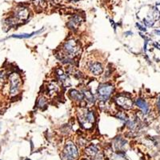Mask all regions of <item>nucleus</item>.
Instances as JSON below:
<instances>
[{
	"mask_svg": "<svg viewBox=\"0 0 160 160\" xmlns=\"http://www.w3.org/2000/svg\"><path fill=\"white\" fill-rule=\"evenodd\" d=\"M83 95L84 97H86V100L88 101V103L93 104L95 102V98H94L92 93H91V91H88V90H85V91H83Z\"/></svg>",
	"mask_w": 160,
	"mask_h": 160,
	"instance_id": "4468645a",
	"label": "nucleus"
},
{
	"mask_svg": "<svg viewBox=\"0 0 160 160\" xmlns=\"http://www.w3.org/2000/svg\"><path fill=\"white\" fill-rule=\"evenodd\" d=\"M136 105L138 106L140 109L142 110L143 114H148V113L149 112V106L148 105V103H147L144 100L141 99V98L137 99Z\"/></svg>",
	"mask_w": 160,
	"mask_h": 160,
	"instance_id": "ddd939ff",
	"label": "nucleus"
},
{
	"mask_svg": "<svg viewBox=\"0 0 160 160\" xmlns=\"http://www.w3.org/2000/svg\"><path fill=\"white\" fill-rule=\"evenodd\" d=\"M88 69H89L90 73L92 74L93 75H95V76L102 75V72H103V68H102V64L98 62H91L89 65Z\"/></svg>",
	"mask_w": 160,
	"mask_h": 160,
	"instance_id": "1a4fd4ad",
	"label": "nucleus"
},
{
	"mask_svg": "<svg viewBox=\"0 0 160 160\" xmlns=\"http://www.w3.org/2000/svg\"><path fill=\"white\" fill-rule=\"evenodd\" d=\"M115 102L125 110H131L133 107L132 100L129 98H127L125 96H118L115 98Z\"/></svg>",
	"mask_w": 160,
	"mask_h": 160,
	"instance_id": "0eeeda50",
	"label": "nucleus"
},
{
	"mask_svg": "<svg viewBox=\"0 0 160 160\" xmlns=\"http://www.w3.org/2000/svg\"><path fill=\"white\" fill-rule=\"evenodd\" d=\"M78 118L80 124L86 129H90L92 128L95 122V115L92 111L88 109L80 110L78 113Z\"/></svg>",
	"mask_w": 160,
	"mask_h": 160,
	"instance_id": "f257e3e1",
	"label": "nucleus"
},
{
	"mask_svg": "<svg viewBox=\"0 0 160 160\" xmlns=\"http://www.w3.org/2000/svg\"><path fill=\"white\" fill-rule=\"evenodd\" d=\"M81 22H82V18L79 15H75L70 19L69 22L68 24V28L72 30L78 29V28L81 24Z\"/></svg>",
	"mask_w": 160,
	"mask_h": 160,
	"instance_id": "9d476101",
	"label": "nucleus"
},
{
	"mask_svg": "<svg viewBox=\"0 0 160 160\" xmlns=\"http://www.w3.org/2000/svg\"><path fill=\"white\" fill-rule=\"evenodd\" d=\"M45 104H46V100L44 99L43 98H39V100H38V107H40V108H42V107L45 106Z\"/></svg>",
	"mask_w": 160,
	"mask_h": 160,
	"instance_id": "412c9836",
	"label": "nucleus"
},
{
	"mask_svg": "<svg viewBox=\"0 0 160 160\" xmlns=\"http://www.w3.org/2000/svg\"><path fill=\"white\" fill-rule=\"evenodd\" d=\"M63 51H65L66 55L68 58H73L76 56L81 51L80 47L78 42L74 39L68 40L64 43Z\"/></svg>",
	"mask_w": 160,
	"mask_h": 160,
	"instance_id": "f03ea898",
	"label": "nucleus"
},
{
	"mask_svg": "<svg viewBox=\"0 0 160 160\" xmlns=\"http://www.w3.org/2000/svg\"><path fill=\"white\" fill-rule=\"evenodd\" d=\"M15 17L17 20L24 21V20L28 19V18L29 17V11L27 8L19 7L15 10Z\"/></svg>",
	"mask_w": 160,
	"mask_h": 160,
	"instance_id": "6e6552de",
	"label": "nucleus"
},
{
	"mask_svg": "<svg viewBox=\"0 0 160 160\" xmlns=\"http://www.w3.org/2000/svg\"><path fill=\"white\" fill-rule=\"evenodd\" d=\"M116 117L118 118H119L120 120H122V121H127V120H128L127 115H126L123 112H118L116 115Z\"/></svg>",
	"mask_w": 160,
	"mask_h": 160,
	"instance_id": "a211bd4d",
	"label": "nucleus"
},
{
	"mask_svg": "<svg viewBox=\"0 0 160 160\" xmlns=\"http://www.w3.org/2000/svg\"><path fill=\"white\" fill-rule=\"evenodd\" d=\"M127 124H128V127L129 128H131V129H135V128H136V122L134 121V120H129V121H128V122H127Z\"/></svg>",
	"mask_w": 160,
	"mask_h": 160,
	"instance_id": "6ab92c4d",
	"label": "nucleus"
},
{
	"mask_svg": "<svg viewBox=\"0 0 160 160\" xmlns=\"http://www.w3.org/2000/svg\"><path fill=\"white\" fill-rule=\"evenodd\" d=\"M57 75H58V78L59 79L61 84H62L65 87H68V86L71 85L69 77L68 76V75H66L62 70H57Z\"/></svg>",
	"mask_w": 160,
	"mask_h": 160,
	"instance_id": "9b49d317",
	"label": "nucleus"
},
{
	"mask_svg": "<svg viewBox=\"0 0 160 160\" xmlns=\"http://www.w3.org/2000/svg\"><path fill=\"white\" fill-rule=\"evenodd\" d=\"M40 31L38 32H33L31 34H22V35H12L13 38H30V37L32 36L33 35H35V34H38Z\"/></svg>",
	"mask_w": 160,
	"mask_h": 160,
	"instance_id": "dca6fc26",
	"label": "nucleus"
},
{
	"mask_svg": "<svg viewBox=\"0 0 160 160\" xmlns=\"http://www.w3.org/2000/svg\"><path fill=\"white\" fill-rule=\"evenodd\" d=\"M26 160H31V159H29V158H27V159H26Z\"/></svg>",
	"mask_w": 160,
	"mask_h": 160,
	"instance_id": "b1692460",
	"label": "nucleus"
},
{
	"mask_svg": "<svg viewBox=\"0 0 160 160\" xmlns=\"http://www.w3.org/2000/svg\"><path fill=\"white\" fill-rule=\"evenodd\" d=\"M69 95L71 99L76 102H81L84 98V95L82 92L77 91V90H71L69 92Z\"/></svg>",
	"mask_w": 160,
	"mask_h": 160,
	"instance_id": "f8f14e48",
	"label": "nucleus"
},
{
	"mask_svg": "<svg viewBox=\"0 0 160 160\" xmlns=\"http://www.w3.org/2000/svg\"><path fill=\"white\" fill-rule=\"evenodd\" d=\"M85 152L88 156L91 157V158H95V159H99V158L101 159V158H102V154L99 151L98 147L95 145H93V144L88 146V148H86Z\"/></svg>",
	"mask_w": 160,
	"mask_h": 160,
	"instance_id": "423d86ee",
	"label": "nucleus"
},
{
	"mask_svg": "<svg viewBox=\"0 0 160 160\" xmlns=\"http://www.w3.org/2000/svg\"><path fill=\"white\" fill-rule=\"evenodd\" d=\"M137 27H138V28H140V30H141V31H146L145 28H143V27H142V26L140 25L139 23H137Z\"/></svg>",
	"mask_w": 160,
	"mask_h": 160,
	"instance_id": "4be33fe9",
	"label": "nucleus"
},
{
	"mask_svg": "<svg viewBox=\"0 0 160 160\" xmlns=\"http://www.w3.org/2000/svg\"><path fill=\"white\" fill-rule=\"evenodd\" d=\"M5 74L2 72L0 73V88H2V86L4 85V82H5Z\"/></svg>",
	"mask_w": 160,
	"mask_h": 160,
	"instance_id": "aec40b11",
	"label": "nucleus"
},
{
	"mask_svg": "<svg viewBox=\"0 0 160 160\" xmlns=\"http://www.w3.org/2000/svg\"><path fill=\"white\" fill-rule=\"evenodd\" d=\"M68 2H78V1H79V0H67Z\"/></svg>",
	"mask_w": 160,
	"mask_h": 160,
	"instance_id": "5701e85b",
	"label": "nucleus"
},
{
	"mask_svg": "<svg viewBox=\"0 0 160 160\" xmlns=\"http://www.w3.org/2000/svg\"><path fill=\"white\" fill-rule=\"evenodd\" d=\"M125 146V141L122 138H118L115 140V147L116 148L117 150H121L122 148H123V147Z\"/></svg>",
	"mask_w": 160,
	"mask_h": 160,
	"instance_id": "2eb2a0df",
	"label": "nucleus"
},
{
	"mask_svg": "<svg viewBox=\"0 0 160 160\" xmlns=\"http://www.w3.org/2000/svg\"><path fill=\"white\" fill-rule=\"evenodd\" d=\"M113 91H114V87L112 85L102 84L98 87L97 94H98V97L100 100L106 101L110 98Z\"/></svg>",
	"mask_w": 160,
	"mask_h": 160,
	"instance_id": "39448f33",
	"label": "nucleus"
},
{
	"mask_svg": "<svg viewBox=\"0 0 160 160\" xmlns=\"http://www.w3.org/2000/svg\"><path fill=\"white\" fill-rule=\"evenodd\" d=\"M9 93L11 96H15L19 92L21 88V78L17 73H12L9 77Z\"/></svg>",
	"mask_w": 160,
	"mask_h": 160,
	"instance_id": "7ed1b4c3",
	"label": "nucleus"
},
{
	"mask_svg": "<svg viewBox=\"0 0 160 160\" xmlns=\"http://www.w3.org/2000/svg\"><path fill=\"white\" fill-rule=\"evenodd\" d=\"M78 153L76 146L72 142H68L62 152V156L65 160H75L78 158Z\"/></svg>",
	"mask_w": 160,
	"mask_h": 160,
	"instance_id": "20e7f679",
	"label": "nucleus"
},
{
	"mask_svg": "<svg viewBox=\"0 0 160 160\" xmlns=\"http://www.w3.org/2000/svg\"><path fill=\"white\" fill-rule=\"evenodd\" d=\"M58 88L56 83H54V82H53V83H51V85L49 86V91L51 94L57 92V91H58Z\"/></svg>",
	"mask_w": 160,
	"mask_h": 160,
	"instance_id": "f3484780",
	"label": "nucleus"
}]
</instances>
